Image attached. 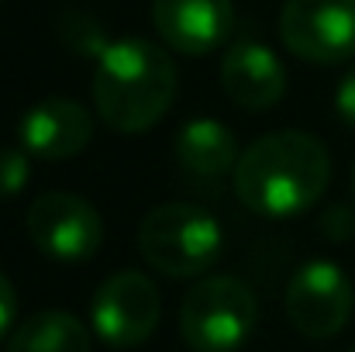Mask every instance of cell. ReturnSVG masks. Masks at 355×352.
Instances as JSON below:
<instances>
[{"mask_svg":"<svg viewBox=\"0 0 355 352\" xmlns=\"http://www.w3.org/2000/svg\"><path fill=\"white\" fill-rule=\"evenodd\" d=\"M173 152H176V162L187 173H197V176L235 173L238 156H241L235 131L225 121H218V117H193V121H187L176 131Z\"/></svg>","mask_w":355,"mask_h":352,"instance_id":"7c38bea8","label":"cell"},{"mask_svg":"<svg viewBox=\"0 0 355 352\" xmlns=\"http://www.w3.org/2000/svg\"><path fill=\"white\" fill-rule=\"evenodd\" d=\"M349 352H355V346H352V349H349Z\"/></svg>","mask_w":355,"mask_h":352,"instance_id":"ac0fdd59","label":"cell"},{"mask_svg":"<svg viewBox=\"0 0 355 352\" xmlns=\"http://www.w3.org/2000/svg\"><path fill=\"white\" fill-rule=\"evenodd\" d=\"M259 321V301L238 276H207L180 304V332L193 352H238Z\"/></svg>","mask_w":355,"mask_h":352,"instance_id":"277c9868","label":"cell"},{"mask_svg":"<svg viewBox=\"0 0 355 352\" xmlns=\"http://www.w3.org/2000/svg\"><path fill=\"white\" fill-rule=\"evenodd\" d=\"M159 290L138 269L111 273L90 301V325L111 349H135L148 342L159 328Z\"/></svg>","mask_w":355,"mask_h":352,"instance_id":"5b68a950","label":"cell"},{"mask_svg":"<svg viewBox=\"0 0 355 352\" xmlns=\"http://www.w3.org/2000/svg\"><path fill=\"white\" fill-rule=\"evenodd\" d=\"M14 315H17V294H14L10 280L0 273V339L10 332V325H14Z\"/></svg>","mask_w":355,"mask_h":352,"instance_id":"2e32d148","label":"cell"},{"mask_svg":"<svg viewBox=\"0 0 355 352\" xmlns=\"http://www.w3.org/2000/svg\"><path fill=\"white\" fill-rule=\"evenodd\" d=\"M176 97V66L148 38L107 42L94 59V108L107 128L138 135L159 124Z\"/></svg>","mask_w":355,"mask_h":352,"instance_id":"7a4b0ae2","label":"cell"},{"mask_svg":"<svg viewBox=\"0 0 355 352\" xmlns=\"http://www.w3.org/2000/svg\"><path fill=\"white\" fill-rule=\"evenodd\" d=\"M94 138V117L80 101L45 97L21 117V149L35 159L59 162L80 156Z\"/></svg>","mask_w":355,"mask_h":352,"instance_id":"30bf717a","label":"cell"},{"mask_svg":"<svg viewBox=\"0 0 355 352\" xmlns=\"http://www.w3.org/2000/svg\"><path fill=\"white\" fill-rule=\"evenodd\" d=\"M238 201L262 218H297L311 211L331 180V156L311 131L283 128L255 138L232 173Z\"/></svg>","mask_w":355,"mask_h":352,"instance_id":"6da1fadb","label":"cell"},{"mask_svg":"<svg viewBox=\"0 0 355 352\" xmlns=\"http://www.w3.org/2000/svg\"><path fill=\"white\" fill-rule=\"evenodd\" d=\"M283 45L307 62L355 59V0H286L279 10Z\"/></svg>","mask_w":355,"mask_h":352,"instance_id":"ba28073f","label":"cell"},{"mask_svg":"<svg viewBox=\"0 0 355 352\" xmlns=\"http://www.w3.org/2000/svg\"><path fill=\"white\" fill-rule=\"evenodd\" d=\"M335 111H338V117L355 131V66L342 76V83H338V90H335Z\"/></svg>","mask_w":355,"mask_h":352,"instance_id":"9a60e30c","label":"cell"},{"mask_svg":"<svg viewBox=\"0 0 355 352\" xmlns=\"http://www.w3.org/2000/svg\"><path fill=\"white\" fill-rule=\"evenodd\" d=\"M221 87L241 111H269L286 94V69L262 42H235L221 59Z\"/></svg>","mask_w":355,"mask_h":352,"instance_id":"8fae6325","label":"cell"},{"mask_svg":"<svg viewBox=\"0 0 355 352\" xmlns=\"http://www.w3.org/2000/svg\"><path fill=\"white\" fill-rule=\"evenodd\" d=\"M225 232L218 218L197 204H159L138 225L141 259L173 280H190L221 259Z\"/></svg>","mask_w":355,"mask_h":352,"instance_id":"3957f363","label":"cell"},{"mask_svg":"<svg viewBox=\"0 0 355 352\" xmlns=\"http://www.w3.org/2000/svg\"><path fill=\"white\" fill-rule=\"evenodd\" d=\"M232 21V0H152V24L180 56H207L221 49Z\"/></svg>","mask_w":355,"mask_h":352,"instance_id":"9c48e42d","label":"cell"},{"mask_svg":"<svg viewBox=\"0 0 355 352\" xmlns=\"http://www.w3.org/2000/svg\"><path fill=\"white\" fill-rule=\"evenodd\" d=\"M7 352H90V332L69 311H38L10 335Z\"/></svg>","mask_w":355,"mask_h":352,"instance_id":"4fadbf2b","label":"cell"},{"mask_svg":"<svg viewBox=\"0 0 355 352\" xmlns=\"http://www.w3.org/2000/svg\"><path fill=\"white\" fill-rule=\"evenodd\" d=\"M352 190H355V166H352Z\"/></svg>","mask_w":355,"mask_h":352,"instance_id":"e0dca14e","label":"cell"},{"mask_svg":"<svg viewBox=\"0 0 355 352\" xmlns=\"http://www.w3.org/2000/svg\"><path fill=\"white\" fill-rule=\"evenodd\" d=\"M28 235L35 249L59 262H83L104 242L101 211L69 190H49L28 208Z\"/></svg>","mask_w":355,"mask_h":352,"instance_id":"52a82bcc","label":"cell"},{"mask_svg":"<svg viewBox=\"0 0 355 352\" xmlns=\"http://www.w3.org/2000/svg\"><path fill=\"white\" fill-rule=\"evenodd\" d=\"M355 290L331 259L304 262L286 283V318L307 339H331L352 318Z\"/></svg>","mask_w":355,"mask_h":352,"instance_id":"8992f818","label":"cell"},{"mask_svg":"<svg viewBox=\"0 0 355 352\" xmlns=\"http://www.w3.org/2000/svg\"><path fill=\"white\" fill-rule=\"evenodd\" d=\"M31 166H28V152L24 149H0V201L17 197L28 187Z\"/></svg>","mask_w":355,"mask_h":352,"instance_id":"5bb4252c","label":"cell"}]
</instances>
